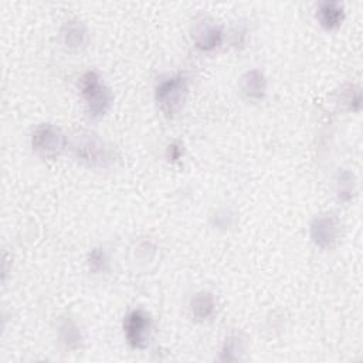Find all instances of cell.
Instances as JSON below:
<instances>
[{
    "instance_id": "cell-1",
    "label": "cell",
    "mask_w": 363,
    "mask_h": 363,
    "mask_svg": "<svg viewBox=\"0 0 363 363\" xmlns=\"http://www.w3.org/2000/svg\"><path fill=\"white\" fill-rule=\"evenodd\" d=\"M189 79L184 74L179 72L160 79L155 89V98L160 111L167 115H176L187 95Z\"/></svg>"
},
{
    "instance_id": "cell-2",
    "label": "cell",
    "mask_w": 363,
    "mask_h": 363,
    "mask_svg": "<svg viewBox=\"0 0 363 363\" xmlns=\"http://www.w3.org/2000/svg\"><path fill=\"white\" fill-rule=\"evenodd\" d=\"M79 91L88 113L92 118H99L106 113L112 104V95L101 77L95 71H86L79 78Z\"/></svg>"
},
{
    "instance_id": "cell-3",
    "label": "cell",
    "mask_w": 363,
    "mask_h": 363,
    "mask_svg": "<svg viewBox=\"0 0 363 363\" xmlns=\"http://www.w3.org/2000/svg\"><path fill=\"white\" fill-rule=\"evenodd\" d=\"M75 156L89 164L105 167L113 162V152L95 135H81L74 143Z\"/></svg>"
},
{
    "instance_id": "cell-4",
    "label": "cell",
    "mask_w": 363,
    "mask_h": 363,
    "mask_svg": "<svg viewBox=\"0 0 363 363\" xmlns=\"http://www.w3.org/2000/svg\"><path fill=\"white\" fill-rule=\"evenodd\" d=\"M67 145L62 130L52 123H43L35 128L31 136V146L41 157L52 159L58 156Z\"/></svg>"
},
{
    "instance_id": "cell-5",
    "label": "cell",
    "mask_w": 363,
    "mask_h": 363,
    "mask_svg": "<svg viewBox=\"0 0 363 363\" xmlns=\"http://www.w3.org/2000/svg\"><path fill=\"white\" fill-rule=\"evenodd\" d=\"M152 330L150 316L142 309L130 311L123 319V333L128 343L136 349H145L149 345Z\"/></svg>"
},
{
    "instance_id": "cell-6",
    "label": "cell",
    "mask_w": 363,
    "mask_h": 363,
    "mask_svg": "<svg viewBox=\"0 0 363 363\" xmlns=\"http://www.w3.org/2000/svg\"><path fill=\"white\" fill-rule=\"evenodd\" d=\"M311 238L322 250H328L335 245L339 235V224L333 214L325 213L316 216L311 225Z\"/></svg>"
},
{
    "instance_id": "cell-7",
    "label": "cell",
    "mask_w": 363,
    "mask_h": 363,
    "mask_svg": "<svg viewBox=\"0 0 363 363\" xmlns=\"http://www.w3.org/2000/svg\"><path fill=\"white\" fill-rule=\"evenodd\" d=\"M191 38L197 48L211 51L223 43V28L211 18L201 17L193 26Z\"/></svg>"
},
{
    "instance_id": "cell-8",
    "label": "cell",
    "mask_w": 363,
    "mask_h": 363,
    "mask_svg": "<svg viewBox=\"0 0 363 363\" xmlns=\"http://www.w3.org/2000/svg\"><path fill=\"white\" fill-rule=\"evenodd\" d=\"M240 89L250 99H261L267 91L265 75L259 69H250L240 78Z\"/></svg>"
},
{
    "instance_id": "cell-9",
    "label": "cell",
    "mask_w": 363,
    "mask_h": 363,
    "mask_svg": "<svg viewBox=\"0 0 363 363\" xmlns=\"http://www.w3.org/2000/svg\"><path fill=\"white\" fill-rule=\"evenodd\" d=\"M316 17L319 24L326 30L337 28L345 18V9L336 1H323L316 9Z\"/></svg>"
},
{
    "instance_id": "cell-10",
    "label": "cell",
    "mask_w": 363,
    "mask_h": 363,
    "mask_svg": "<svg viewBox=\"0 0 363 363\" xmlns=\"http://www.w3.org/2000/svg\"><path fill=\"white\" fill-rule=\"evenodd\" d=\"M216 311V299L211 292L200 291L190 301V312L196 320L208 319Z\"/></svg>"
},
{
    "instance_id": "cell-11",
    "label": "cell",
    "mask_w": 363,
    "mask_h": 363,
    "mask_svg": "<svg viewBox=\"0 0 363 363\" xmlns=\"http://www.w3.org/2000/svg\"><path fill=\"white\" fill-rule=\"evenodd\" d=\"M61 37L68 48H79L86 41V28L79 20H68L61 28Z\"/></svg>"
},
{
    "instance_id": "cell-12",
    "label": "cell",
    "mask_w": 363,
    "mask_h": 363,
    "mask_svg": "<svg viewBox=\"0 0 363 363\" xmlns=\"http://www.w3.org/2000/svg\"><path fill=\"white\" fill-rule=\"evenodd\" d=\"M58 335H60V339L61 342L75 350L81 346L82 343V333H81V329L79 326L77 325V322L69 318V316H64L60 319V323H58Z\"/></svg>"
},
{
    "instance_id": "cell-13",
    "label": "cell",
    "mask_w": 363,
    "mask_h": 363,
    "mask_svg": "<svg viewBox=\"0 0 363 363\" xmlns=\"http://www.w3.org/2000/svg\"><path fill=\"white\" fill-rule=\"evenodd\" d=\"M244 352V340L238 335L228 336L220 352V360L223 362H234L241 359V353Z\"/></svg>"
},
{
    "instance_id": "cell-14",
    "label": "cell",
    "mask_w": 363,
    "mask_h": 363,
    "mask_svg": "<svg viewBox=\"0 0 363 363\" xmlns=\"http://www.w3.org/2000/svg\"><path fill=\"white\" fill-rule=\"evenodd\" d=\"M336 189H337V196L343 201L352 200L356 189V182H354V174L349 170H340L337 174L336 180Z\"/></svg>"
},
{
    "instance_id": "cell-15",
    "label": "cell",
    "mask_w": 363,
    "mask_h": 363,
    "mask_svg": "<svg viewBox=\"0 0 363 363\" xmlns=\"http://www.w3.org/2000/svg\"><path fill=\"white\" fill-rule=\"evenodd\" d=\"M339 101L350 111H360L362 106V94L360 88L352 84L345 85L339 92Z\"/></svg>"
},
{
    "instance_id": "cell-16",
    "label": "cell",
    "mask_w": 363,
    "mask_h": 363,
    "mask_svg": "<svg viewBox=\"0 0 363 363\" xmlns=\"http://www.w3.org/2000/svg\"><path fill=\"white\" fill-rule=\"evenodd\" d=\"M88 265H89V269L95 274L105 272L109 265V258L106 251L104 248H94L88 254Z\"/></svg>"
},
{
    "instance_id": "cell-17",
    "label": "cell",
    "mask_w": 363,
    "mask_h": 363,
    "mask_svg": "<svg viewBox=\"0 0 363 363\" xmlns=\"http://www.w3.org/2000/svg\"><path fill=\"white\" fill-rule=\"evenodd\" d=\"M182 156V145L179 142H173L172 145H169L167 147V159L170 162H176L179 160Z\"/></svg>"
}]
</instances>
